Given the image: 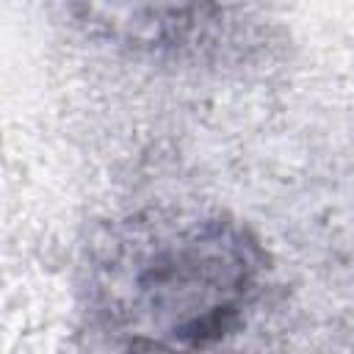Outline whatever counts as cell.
Listing matches in <instances>:
<instances>
[{
	"instance_id": "7a4b0ae2",
	"label": "cell",
	"mask_w": 354,
	"mask_h": 354,
	"mask_svg": "<svg viewBox=\"0 0 354 354\" xmlns=\"http://www.w3.org/2000/svg\"><path fill=\"white\" fill-rule=\"evenodd\" d=\"M224 0H66L77 22L119 47L158 53L194 39Z\"/></svg>"
},
{
	"instance_id": "6da1fadb",
	"label": "cell",
	"mask_w": 354,
	"mask_h": 354,
	"mask_svg": "<svg viewBox=\"0 0 354 354\" xmlns=\"http://www.w3.org/2000/svg\"><path fill=\"white\" fill-rule=\"evenodd\" d=\"M80 277L88 329L124 351H191L241 332L266 288V252L218 210L163 207L108 224Z\"/></svg>"
}]
</instances>
